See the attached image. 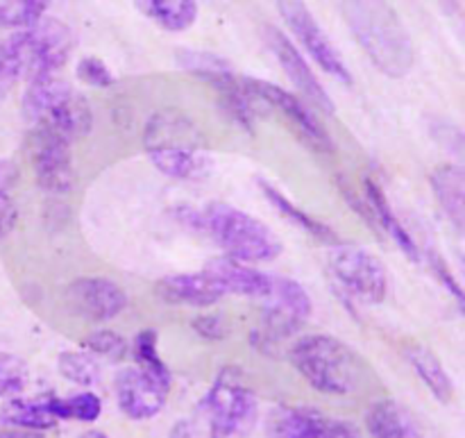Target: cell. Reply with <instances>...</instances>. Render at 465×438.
Wrapping results in <instances>:
<instances>
[{"label":"cell","mask_w":465,"mask_h":438,"mask_svg":"<svg viewBox=\"0 0 465 438\" xmlns=\"http://www.w3.org/2000/svg\"><path fill=\"white\" fill-rule=\"evenodd\" d=\"M27 371L25 362L12 353H3L0 350V398H16L25 391Z\"/></svg>","instance_id":"f546056e"},{"label":"cell","mask_w":465,"mask_h":438,"mask_svg":"<svg viewBox=\"0 0 465 438\" xmlns=\"http://www.w3.org/2000/svg\"><path fill=\"white\" fill-rule=\"evenodd\" d=\"M339 7L357 44L384 75L411 73V36L389 0H339Z\"/></svg>","instance_id":"6da1fadb"},{"label":"cell","mask_w":465,"mask_h":438,"mask_svg":"<svg viewBox=\"0 0 465 438\" xmlns=\"http://www.w3.org/2000/svg\"><path fill=\"white\" fill-rule=\"evenodd\" d=\"M248 85L266 103L268 109H277V112H282L289 118V123L293 125V130L298 132L304 144L312 145L318 153H334V141H331L330 132L325 130V125L318 121L316 114L309 109V105L302 98H298L291 91L282 89V86L272 85V82L248 77Z\"/></svg>","instance_id":"8fae6325"},{"label":"cell","mask_w":465,"mask_h":438,"mask_svg":"<svg viewBox=\"0 0 465 438\" xmlns=\"http://www.w3.org/2000/svg\"><path fill=\"white\" fill-rule=\"evenodd\" d=\"M143 148L150 164L173 180H195L209 166L203 130L180 109H159L148 118Z\"/></svg>","instance_id":"7a4b0ae2"},{"label":"cell","mask_w":465,"mask_h":438,"mask_svg":"<svg viewBox=\"0 0 465 438\" xmlns=\"http://www.w3.org/2000/svg\"><path fill=\"white\" fill-rule=\"evenodd\" d=\"M257 418V398L236 368H225L198 404L193 421L207 438H239Z\"/></svg>","instance_id":"8992f818"},{"label":"cell","mask_w":465,"mask_h":438,"mask_svg":"<svg viewBox=\"0 0 465 438\" xmlns=\"http://www.w3.org/2000/svg\"><path fill=\"white\" fill-rule=\"evenodd\" d=\"M259 186H262V191H263V195L268 198V203H271L272 207L282 214V216L289 218L295 227H300V230L307 232V234H312L313 239L322 241V244H336V241H339V236H336V232L331 230L330 225H325L322 221L313 218L312 214H307L304 209L295 207V204L291 203V200L286 198L282 191H277L275 186L268 184V182H263V180H259Z\"/></svg>","instance_id":"603a6c76"},{"label":"cell","mask_w":465,"mask_h":438,"mask_svg":"<svg viewBox=\"0 0 465 438\" xmlns=\"http://www.w3.org/2000/svg\"><path fill=\"white\" fill-rule=\"evenodd\" d=\"M45 407L57 421H82L94 423L100 418L103 403L94 393H77L73 398H45Z\"/></svg>","instance_id":"484cf974"},{"label":"cell","mask_w":465,"mask_h":438,"mask_svg":"<svg viewBox=\"0 0 465 438\" xmlns=\"http://www.w3.org/2000/svg\"><path fill=\"white\" fill-rule=\"evenodd\" d=\"M407 359L413 366V371H416V375L422 380V384L434 393V398L439 400V403H452V377L448 375V371L443 368L440 359L436 357L431 350L422 348V345H411V348L407 350Z\"/></svg>","instance_id":"44dd1931"},{"label":"cell","mask_w":465,"mask_h":438,"mask_svg":"<svg viewBox=\"0 0 465 438\" xmlns=\"http://www.w3.org/2000/svg\"><path fill=\"white\" fill-rule=\"evenodd\" d=\"M136 7L168 32H184L198 18L195 0H136Z\"/></svg>","instance_id":"7402d4cb"},{"label":"cell","mask_w":465,"mask_h":438,"mask_svg":"<svg viewBox=\"0 0 465 438\" xmlns=\"http://www.w3.org/2000/svg\"><path fill=\"white\" fill-rule=\"evenodd\" d=\"M21 107L32 130L59 136L68 144L89 134L94 125L89 100L57 75L30 80Z\"/></svg>","instance_id":"3957f363"},{"label":"cell","mask_w":465,"mask_h":438,"mask_svg":"<svg viewBox=\"0 0 465 438\" xmlns=\"http://www.w3.org/2000/svg\"><path fill=\"white\" fill-rule=\"evenodd\" d=\"M82 348L89 350L95 357H107V359H121L125 357L127 343L121 334L112 330H98L94 334L86 336L82 341Z\"/></svg>","instance_id":"1f68e13d"},{"label":"cell","mask_w":465,"mask_h":438,"mask_svg":"<svg viewBox=\"0 0 465 438\" xmlns=\"http://www.w3.org/2000/svg\"><path fill=\"white\" fill-rule=\"evenodd\" d=\"M263 36H266V44L268 48H271V53L275 55V59L280 62V66L284 68L286 75H289L291 85H293L295 89H298V94L302 95L304 103L313 105V107L321 109L322 114H334V100L327 94L325 86L321 85L316 73L312 71L307 59L302 57V53L295 48L293 41H291L284 32L277 30L275 25H266Z\"/></svg>","instance_id":"4fadbf2b"},{"label":"cell","mask_w":465,"mask_h":438,"mask_svg":"<svg viewBox=\"0 0 465 438\" xmlns=\"http://www.w3.org/2000/svg\"><path fill=\"white\" fill-rule=\"evenodd\" d=\"M77 77H80L84 85L95 86V89H107V86H112L114 82H116L112 68L98 57H82L80 62H77Z\"/></svg>","instance_id":"d6a6232c"},{"label":"cell","mask_w":465,"mask_h":438,"mask_svg":"<svg viewBox=\"0 0 465 438\" xmlns=\"http://www.w3.org/2000/svg\"><path fill=\"white\" fill-rule=\"evenodd\" d=\"M16 80H18V73L12 62V55H9L5 39H0V98H5V95L12 91V86L16 85Z\"/></svg>","instance_id":"836d02e7"},{"label":"cell","mask_w":465,"mask_h":438,"mask_svg":"<svg viewBox=\"0 0 465 438\" xmlns=\"http://www.w3.org/2000/svg\"><path fill=\"white\" fill-rule=\"evenodd\" d=\"M171 391V377L154 375L143 368H125L116 377V400L132 421H148L163 409Z\"/></svg>","instance_id":"7c38bea8"},{"label":"cell","mask_w":465,"mask_h":438,"mask_svg":"<svg viewBox=\"0 0 465 438\" xmlns=\"http://www.w3.org/2000/svg\"><path fill=\"white\" fill-rule=\"evenodd\" d=\"M277 9H280L282 18L289 25V30L293 32L295 39L302 44V48L307 50L313 57V62L327 73V75L336 77L343 85H352V75H350L348 64L343 62L339 50L334 48V44L330 41V36L325 35L321 25H318L316 16L312 14V9L307 7L304 0H277Z\"/></svg>","instance_id":"9c48e42d"},{"label":"cell","mask_w":465,"mask_h":438,"mask_svg":"<svg viewBox=\"0 0 465 438\" xmlns=\"http://www.w3.org/2000/svg\"><path fill=\"white\" fill-rule=\"evenodd\" d=\"M312 438H359V434L348 425V423L330 421V418L322 416Z\"/></svg>","instance_id":"d590c367"},{"label":"cell","mask_w":465,"mask_h":438,"mask_svg":"<svg viewBox=\"0 0 465 438\" xmlns=\"http://www.w3.org/2000/svg\"><path fill=\"white\" fill-rule=\"evenodd\" d=\"M154 291L163 303L175 304V307L207 309L223 298V291L204 271L168 275L154 284Z\"/></svg>","instance_id":"e0dca14e"},{"label":"cell","mask_w":465,"mask_h":438,"mask_svg":"<svg viewBox=\"0 0 465 438\" xmlns=\"http://www.w3.org/2000/svg\"><path fill=\"white\" fill-rule=\"evenodd\" d=\"M82 438H109V436H104L103 432H86V434Z\"/></svg>","instance_id":"60d3db41"},{"label":"cell","mask_w":465,"mask_h":438,"mask_svg":"<svg viewBox=\"0 0 465 438\" xmlns=\"http://www.w3.org/2000/svg\"><path fill=\"white\" fill-rule=\"evenodd\" d=\"M330 271L341 289L363 303L380 304L389 291V273L380 257L357 245H336L327 257Z\"/></svg>","instance_id":"ba28073f"},{"label":"cell","mask_w":465,"mask_h":438,"mask_svg":"<svg viewBox=\"0 0 465 438\" xmlns=\"http://www.w3.org/2000/svg\"><path fill=\"white\" fill-rule=\"evenodd\" d=\"M366 425L375 438H425L411 416L393 400L372 404L366 413Z\"/></svg>","instance_id":"ffe728a7"},{"label":"cell","mask_w":465,"mask_h":438,"mask_svg":"<svg viewBox=\"0 0 465 438\" xmlns=\"http://www.w3.org/2000/svg\"><path fill=\"white\" fill-rule=\"evenodd\" d=\"M0 423L16 430L44 432L57 425V418L45 407V400H18L12 398L0 409Z\"/></svg>","instance_id":"d4e9b609"},{"label":"cell","mask_w":465,"mask_h":438,"mask_svg":"<svg viewBox=\"0 0 465 438\" xmlns=\"http://www.w3.org/2000/svg\"><path fill=\"white\" fill-rule=\"evenodd\" d=\"M57 368L64 380L77 386H94L98 382L100 366L91 354L86 353H62L57 359Z\"/></svg>","instance_id":"f1b7e54d"},{"label":"cell","mask_w":465,"mask_h":438,"mask_svg":"<svg viewBox=\"0 0 465 438\" xmlns=\"http://www.w3.org/2000/svg\"><path fill=\"white\" fill-rule=\"evenodd\" d=\"M32 166H35L36 184L45 194L64 195L73 189L75 171H73L68 141L32 130Z\"/></svg>","instance_id":"5bb4252c"},{"label":"cell","mask_w":465,"mask_h":438,"mask_svg":"<svg viewBox=\"0 0 465 438\" xmlns=\"http://www.w3.org/2000/svg\"><path fill=\"white\" fill-rule=\"evenodd\" d=\"M198 232L212 236L225 257L243 264H266L282 254V241L266 223L227 203L198 209Z\"/></svg>","instance_id":"5b68a950"},{"label":"cell","mask_w":465,"mask_h":438,"mask_svg":"<svg viewBox=\"0 0 465 438\" xmlns=\"http://www.w3.org/2000/svg\"><path fill=\"white\" fill-rule=\"evenodd\" d=\"M223 295H243V298L266 300L272 291V275L252 268V264H243L232 257H213L203 268Z\"/></svg>","instance_id":"2e32d148"},{"label":"cell","mask_w":465,"mask_h":438,"mask_svg":"<svg viewBox=\"0 0 465 438\" xmlns=\"http://www.w3.org/2000/svg\"><path fill=\"white\" fill-rule=\"evenodd\" d=\"M18 180V166L12 159H0V194H7L12 184Z\"/></svg>","instance_id":"f35d334b"},{"label":"cell","mask_w":465,"mask_h":438,"mask_svg":"<svg viewBox=\"0 0 465 438\" xmlns=\"http://www.w3.org/2000/svg\"><path fill=\"white\" fill-rule=\"evenodd\" d=\"M177 62L191 75L200 77V80L209 82L212 86L223 89V86L230 85L236 77V73L232 71V64L227 59L218 57L213 53H204V50H186L182 48L177 53Z\"/></svg>","instance_id":"cb8c5ba5"},{"label":"cell","mask_w":465,"mask_h":438,"mask_svg":"<svg viewBox=\"0 0 465 438\" xmlns=\"http://www.w3.org/2000/svg\"><path fill=\"white\" fill-rule=\"evenodd\" d=\"M321 418L312 409H280L271 421V438H312Z\"/></svg>","instance_id":"4316f807"},{"label":"cell","mask_w":465,"mask_h":438,"mask_svg":"<svg viewBox=\"0 0 465 438\" xmlns=\"http://www.w3.org/2000/svg\"><path fill=\"white\" fill-rule=\"evenodd\" d=\"M7 44L18 77L39 80L54 75L71 59L75 36L71 27L57 18H41L35 25L14 32Z\"/></svg>","instance_id":"52a82bcc"},{"label":"cell","mask_w":465,"mask_h":438,"mask_svg":"<svg viewBox=\"0 0 465 438\" xmlns=\"http://www.w3.org/2000/svg\"><path fill=\"white\" fill-rule=\"evenodd\" d=\"M289 359L313 389L327 395L352 393L363 377L361 357L330 334L302 336L291 345Z\"/></svg>","instance_id":"277c9868"},{"label":"cell","mask_w":465,"mask_h":438,"mask_svg":"<svg viewBox=\"0 0 465 438\" xmlns=\"http://www.w3.org/2000/svg\"><path fill=\"white\" fill-rule=\"evenodd\" d=\"M363 203H366L368 214H371L372 218V227L384 230L411 262H420V248H418L416 239H413L411 232L402 225V221L395 216L393 207H391L389 198H386V194L381 191L380 182L372 180V177H368L366 184H363Z\"/></svg>","instance_id":"ac0fdd59"},{"label":"cell","mask_w":465,"mask_h":438,"mask_svg":"<svg viewBox=\"0 0 465 438\" xmlns=\"http://www.w3.org/2000/svg\"><path fill=\"white\" fill-rule=\"evenodd\" d=\"M0 438H45L41 432L30 430H12V432H0Z\"/></svg>","instance_id":"ab89813d"},{"label":"cell","mask_w":465,"mask_h":438,"mask_svg":"<svg viewBox=\"0 0 465 438\" xmlns=\"http://www.w3.org/2000/svg\"><path fill=\"white\" fill-rule=\"evenodd\" d=\"M66 300L77 316L94 323H107L125 309L127 295L107 277H80L66 289Z\"/></svg>","instance_id":"9a60e30c"},{"label":"cell","mask_w":465,"mask_h":438,"mask_svg":"<svg viewBox=\"0 0 465 438\" xmlns=\"http://www.w3.org/2000/svg\"><path fill=\"white\" fill-rule=\"evenodd\" d=\"M193 330L207 341H221L225 336V323H223V316H218V314H207V316L195 318Z\"/></svg>","instance_id":"e575fe53"},{"label":"cell","mask_w":465,"mask_h":438,"mask_svg":"<svg viewBox=\"0 0 465 438\" xmlns=\"http://www.w3.org/2000/svg\"><path fill=\"white\" fill-rule=\"evenodd\" d=\"M50 0H0V27L23 30L44 18Z\"/></svg>","instance_id":"83f0119b"},{"label":"cell","mask_w":465,"mask_h":438,"mask_svg":"<svg viewBox=\"0 0 465 438\" xmlns=\"http://www.w3.org/2000/svg\"><path fill=\"white\" fill-rule=\"evenodd\" d=\"M430 266H431V271H434L436 275H439V280L443 282L445 289L452 291V295H454V298H457V303L461 304L463 303V291H461V286H459V282L454 280V275H452V271H450L448 264L443 262V257H439V254H431V257H430Z\"/></svg>","instance_id":"8d00e7d4"},{"label":"cell","mask_w":465,"mask_h":438,"mask_svg":"<svg viewBox=\"0 0 465 438\" xmlns=\"http://www.w3.org/2000/svg\"><path fill=\"white\" fill-rule=\"evenodd\" d=\"M266 316H263V336L271 343L295 334L312 316V295L300 282L291 277L272 275V291L266 298Z\"/></svg>","instance_id":"30bf717a"},{"label":"cell","mask_w":465,"mask_h":438,"mask_svg":"<svg viewBox=\"0 0 465 438\" xmlns=\"http://www.w3.org/2000/svg\"><path fill=\"white\" fill-rule=\"evenodd\" d=\"M16 204L9 198L7 194H0V244L12 234V230L16 227Z\"/></svg>","instance_id":"74e56055"},{"label":"cell","mask_w":465,"mask_h":438,"mask_svg":"<svg viewBox=\"0 0 465 438\" xmlns=\"http://www.w3.org/2000/svg\"><path fill=\"white\" fill-rule=\"evenodd\" d=\"M134 359L136 363H139V368H143V371H150L154 373V375H162V377H171L166 363H163L162 357H159L157 332L143 330L141 334H136Z\"/></svg>","instance_id":"4dcf8cb0"},{"label":"cell","mask_w":465,"mask_h":438,"mask_svg":"<svg viewBox=\"0 0 465 438\" xmlns=\"http://www.w3.org/2000/svg\"><path fill=\"white\" fill-rule=\"evenodd\" d=\"M431 189L445 216L457 230L465 223V173L459 164H443L430 175Z\"/></svg>","instance_id":"d6986e66"}]
</instances>
